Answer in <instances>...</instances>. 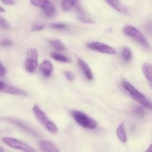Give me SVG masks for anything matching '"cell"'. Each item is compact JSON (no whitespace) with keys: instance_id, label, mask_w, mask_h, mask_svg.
Instances as JSON below:
<instances>
[{"instance_id":"obj_12","label":"cell","mask_w":152,"mask_h":152,"mask_svg":"<svg viewBox=\"0 0 152 152\" xmlns=\"http://www.w3.org/2000/svg\"><path fill=\"white\" fill-rule=\"evenodd\" d=\"M39 70L44 77H50V75L53 71V64L49 60H44L40 65Z\"/></svg>"},{"instance_id":"obj_30","label":"cell","mask_w":152,"mask_h":152,"mask_svg":"<svg viewBox=\"0 0 152 152\" xmlns=\"http://www.w3.org/2000/svg\"><path fill=\"white\" fill-rule=\"evenodd\" d=\"M1 2L7 4V5H13V4H14L15 3L14 0H1Z\"/></svg>"},{"instance_id":"obj_13","label":"cell","mask_w":152,"mask_h":152,"mask_svg":"<svg viewBox=\"0 0 152 152\" xmlns=\"http://www.w3.org/2000/svg\"><path fill=\"white\" fill-rule=\"evenodd\" d=\"M2 91L7 94H10L18 95V96H27L28 95V94L25 91L18 88L16 87H14V86H9L7 84H4V88L2 89Z\"/></svg>"},{"instance_id":"obj_33","label":"cell","mask_w":152,"mask_h":152,"mask_svg":"<svg viewBox=\"0 0 152 152\" xmlns=\"http://www.w3.org/2000/svg\"><path fill=\"white\" fill-rule=\"evenodd\" d=\"M2 151H4V149H3L2 148H1V147H0V152H2Z\"/></svg>"},{"instance_id":"obj_29","label":"cell","mask_w":152,"mask_h":152,"mask_svg":"<svg viewBox=\"0 0 152 152\" xmlns=\"http://www.w3.org/2000/svg\"><path fill=\"white\" fill-rule=\"evenodd\" d=\"M7 73V69L5 68V67L1 64V62H0V77H3Z\"/></svg>"},{"instance_id":"obj_9","label":"cell","mask_w":152,"mask_h":152,"mask_svg":"<svg viewBox=\"0 0 152 152\" xmlns=\"http://www.w3.org/2000/svg\"><path fill=\"white\" fill-rule=\"evenodd\" d=\"M77 63H78L79 67H80L81 71L83 72V74H84L86 79L88 80H93V73H92L91 70L88 65L83 59H81V58H78V59H77Z\"/></svg>"},{"instance_id":"obj_4","label":"cell","mask_w":152,"mask_h":152,"mask_svg":"<svg viewBox=\"0 0 152 152\" xmlns=\"http://www.w3.org/2000/svg\"><path fill=\"white\" fill-rule=\"evenodd\" d=\"M123 33L128 37L133 38L134 39L136 40L137 42H139L141 45H142L145 48H149V43L147 41L146 38L142 34V32L140 30H138L136 27L130 25H126L123 28Z\"/></svg>"},{"instance_id":"obj_10","label":"cell","mask_w":152,"mask_h":152,"mask_svg":"<svg viewBox=\"0 0 152 152\" xmlns=\"http://www.w3.org/2000/svg\"><path fill=\"white\" fill-rule=\"evenodd\" d=\"M40 7L42 9L45 14L48 17L53 16L56 13V8H55L54 5L49 0H44Z\"/></svg>"},{"instance_id":"obj_26","label":"cell","mask_w":152,"mask_h":152,"mask_svg":"<svg viewBox=\"0 0 152 152\" xmlns=\"http://www.w3.org/2000/svg\"><path fill=\"white\" fill-rule=\"evenodd\" d=\"M50 26L55 29H65L66 28V25L64 23H53Z\"/></svg>"},{"instance_id":"obj_21","label":"cell","mask_w":152,"mask_h":152,"mask_svg":"<svg viewBox=\"0 0 152 152\" xmlns=\"http://www.w3.org/2000/svg\"><path fill=\"white\" fill-rule=\"evenodd\" d=\"M134 113L139 117H144L146 114V111L142 107L136 106L134 108Z\"/></svg>"},{"instance_id":"obj_5","label":"cell","mask_w":152,"mask_h":152,"mask_svg":"<svg viewBox=\"0 0 152 152\" xmlns=\"http://www.w3.org/2000/svg\"><path fill=\"white\" fill-rule=\"evenodd\" d=\"M38 50L35 48H29L26 52L25 68L29 73H33L38 65Z\"/></svg>"},{"instance_id":"obj_11","label":"cell","mask_w":152,"mask_h":152,"mask_svg":"<svg viewBox=\"0 0 152 152\" xmlns=\"http://www.w3.org/2000/svg\"><path fill=\"white\" fill-rule=\"evenodd\" d=\"M39 145L42 151L49 152H59V149L53 142L47 140H41L39 142Z\"/></svg>"},{"instance_id":"obj_19","label":"cell","mask_w":152,"mask_h":152,"mask_svg":"<svg viewBox=\"0 0 152 152\" xmlns=\"http://www.w3.org/2000/svg\"><path fill=\"white\" fill-rule=\"evenodd\" d=\"M50 55L53 59H55V60H56V61H59V62H68V59L66 56H63V55H62V54H59V53H56V52L50 53Z\"/></svg>"},{"instance_id":"obj_25","label":"cell","mask_w":152,"mask_h":152,"mask_svg":"<svg viewBox=\"0 0 152 152\" xmlns=\"http://www.w3.org/2000/svg\"><path fill=\"white\" fill-rule=\"evenodd\" d=\"M13 45V42L10 39H4L0 42V45L3 46V47H7V46H10Z\"/></svg>"},{"instance_id":"obj_16","label":"cell","mask_w":152,"mask_h":152,"mask_svg":"<svg viewBox=\"0 0 152 152\" xmlns=\"http://www.w3.org/2000/svg\"><path fill=\"white\" fill-rule=\"evenodd\" d=\"M142 73L145 78L148 80L150 86H151V65L148 62H145L142 65Z\"/></svg>"},{"instance_id":"obj_28","label":"cell","mask_w":152,"mask_h":152,"mask_svg":"<svg viewBox=\"0 0 152 152\" xmlns=\"http://www.w3.org/2000/svg\"><path fill=\"white\" fill-rule=\"evenodd\" d=\"M43 1H44V0H30V2H31V4H33V5L40 7L42 4Z\"/></svg>"},{"instance_id":"obj_3","label":"cell","mask_w":152,"mask_h":152,"mask_svg":"<svg viewBox=\"0 0 152 152\" xmlns=\"http://www.w3.org/2000/svg\"><path fill=\"white\" fill-rule=\"evenodd\" d=\"M71 115L75 121L82 127L87 129H95L97 127V122L94 119L91 118L85 113L80 111H72Z\"/></svg>"},{"instance_id":"obj_17","label":"cell","mask_w":152,"mask_h":152,"mask_svg":"<svg viewBox=\"0 0 152 152\" xmlns=\"http://www.w3.org/2000/svg\"><path fill=\"white\" fill-rule=\"evenodd\" d=\"M77 1V0H62L61 3V7L63 11L68 12L74 7Z\"/></svg>"},{"instance_id":"obj_20","label":"cell","mask_w":152,"mask_h":152,"mask_svg":"<svg viewBox=\"0 0 152 152\" xmlns=\"http://www.w3.org/2000/svg\"><path fill=\"white\" fill-rule=\"evenodd\" d=\"M122 56H123V58L126 62L130 61L132 57V52L131 49L127 47H124L123 50V53H122Z\"/></svg>"},{"instance_id":"obj_8","label":"cell","mask_w":152,"mask_h":152,"mask_svg":"<svg viewBox=\"0 0 152 152\" xmlns=\"http://www.w3.org/2000/svg\"><path fill=\"white\" fill-rule=\"evenodd\" d=\"M105 1L108 3V5H110L114 10H117L122 14L126 15V16L130 15L129 8L123 2H121L120 0H105Z\"/></svg>"},{"instance_id":"obj_22","label":"cell","mask_w":152,"mask_h":152,"mask_svg":"<svg viewBox=\"0 0 152 152\" xmlns=\"http://www.w3.org/2000/svg\"><path fill=\"white\" fill-rule=\"evenodd\" d=\"M64 75L65 76V77L67 78V80H69V81L72 82L75 80V75L73 72L69 71H64Z\"/></svg>"},{"instance_id":"obj_6","label":"cell","mask_w":152,"mask_h":152,"mask_svg":"<svg viewBox=\"0 0 152 152\" xmlns=\"http://www.w3.org/2000/svg\"><path fill=\"white\" fill-rule=\"evenodd\" d=\"M3 142L7 146L13 148V149L20 150V151H25V152H32L36 151V149L29 145L28 144L25 142H22L21 140H19L17 139H15L13 137H4L2 139Z\"/></svg>"},{"instance_id":"obj_31","label":"cell","mask_w":152,"mask_h":152,"mask_svg":"<svg viewBox=\"0 0 152 152\" xmlns=\"http://www.w3.org/2000/svg\"><path fill=\"white\" fill-rule=\"evenodd\" d=\"M4 84H5V83H3V82H1V81H0V91H2L3 88H4Z\"/></svg>"},{"instance_id":"obj_2","label":"cell","mask_w":152,"mask_h":152,"mask_svg":"<svg viewBox=\"0 0 152 152\" xmlns=\"http://www.w3.org/2000/svg\"><path fill=\"white\" fill-rule=\"evenodd\" d=\"M33 111H34V114H35L37 120L41 123V124L47 129L48 132L50 133L53 134H56L58 133V128L51 120L48 119L44 111L39 108L37 105H34L33 107Z\"/></svg>"},{"instance_id":"obj_18","label":"cell","mask_w":152,"mask_h":152,"mask_svg":"<svg viewBox=\"0 0 152 152\" xmlns=\"http://www.w3.org/2000/svg\"><path fill=\"white\" fill-rule=\"evenodd\" d=\"M49 44L52 46L54 49L59 51H63V50H66V47L65 45L59 39H52L49 40Z\"/></svg>"},{"instance_id":"obj_24","label":"cell","mask_w":152,"mask_h":152,"mask_svg":"<svg viewBox=\"0 0 152 152\" xmlns=\"http://www.w3.org/2000/svg\"><path fill=\"white\" fill-rule=\"evenodd\" d=\"M0 26L5 28V29H10V25H9V23L7 22V21L6 20V19H4V18L1 17V16H0Z\"/></svg>"},{"instance_id":"obj_7","label":"cell","mask_w":152,"mask_h":152,"mask_svg":"<svg viewBox=\"0 0 152 152\" xmlns=\"http://www.w3.org/2000/svg\"><path fill=\"white\" fill-rule=\"evenodd\" d=\"M87 47L89 49L96 51L102 53H105V54L114 55L117 54V50L111 46L105 44V43L99 42H89L87 45Z\"/></svg>"},{"instance_id":"obj_15","label":"cell","mask_w":152,"mask_h":152,"mask_svg":"<svg viewBox=\"0 0 152 152\" xmlns=\"http://www.w3.org/2000/svg\"><path fill=\"white\" fill-rule=\"evenodd\" d=\"M117 135L118 137L119 140L122 142H123V143L126 142V141H127V135H126L124 123H122L118 126V128L117 129Z\"/></svg>"},{"instance_id":"obj_23","label":"cell","mask_w":152,"mask_h":152,"mask_svg":"<svg viewBox=\"0 0 152 152\" xmlns=\"http://www.w3.org/2000/svg\"><path fill=\"white\" fill-rule=\"evenodd\" d=\"M79 19H80L81 22H84V23H88V24H93L94 22V20L93 19H90V18L87 17V16H84V15L82 14L81 16H79Z\"/></svg>"},{"instance_id":"obj_14","label":"cell","mask_w":152,"mask_h":152,"mask_svg":"<svg viewBox=\"0 0 152 152\" xmlns=\"http://www.w3.org/2000/svg\"><path fill=\"white\" fill-rule=\"evenodd\" d=\"M7 120H8L9 121L11 122V123H13V124L18 126L19 127L22 128L24 131H25L26 132H28V133L30 134L37 136V133L35 132V131L33 130L31 127H29V126H28L27 125H25V123H22V122L19 121V120H15V119H7Z\"/></svg>"},{"instance_id":"obj_32","label":"cell","mask_w":152,"mask_h":152,"mask_svg":"<svg viewBox=\"0 0 152 152\" xmlns=\"http://www.w3.org/2000/svg\"><path fill=\"white\" fill-rule=\"evenodd\" d=\"M0 12H4V9L0 6Z\"/></svg>"},{"instance_id":"obj_27","label":"cell","mask_w":152,"mask_h":152,"mask_svg":"<svg viewBox=\"0 0 152 152\" xmlns=\"http://www.w3.org/2000/svg\"><path fill=\"white\" fill-rule=\"evenodd\" d=\"M45 28V25H34V26L32 27V28H31V31H42V29H44Z\"/></svg>"},{"instance_id":"obj_1","label":"cell","mask_w":152,"mask_h":152,"mask_svg":"<svg viewBox=\"0 0 152 152\" xmlns=\"http://www.w3.org/2000/svg\"><path fill=\"white\" fill-rule=\"evenodd\" d=\"M122 86L124 88L125 90H126V91L130 94V96L134 99L135 101L138 102L139 104L142 105V106L145 107V108H148V109L151 110V102L146 96L144 94H142V93L139 91L136 88L134 87L130 83L126 81V80H123L122 82Z\"/></svg>"}]
</instances>
